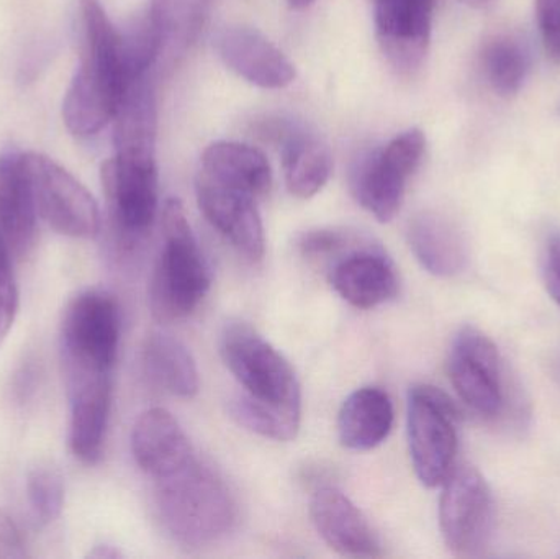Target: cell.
Wrapping results in <instances>:
<instances>
[{
	"label": "cell",
	"instance_id": "6da1fadb",
	"mask_svg": "<svg viewBox=\"0 0 560 559\" xmlns=\"http://www.w3.org/2000/svg\"><path fill=\"white\" fill-rule=\"evenodd\" d=\"M220 348L243 389L232 404L240 426L276 442L295 439L302 419V393L289 361L243 322L225 328Z\"/></svg>",
	"mask_w": 560,
	"mask_h": 559
},
{
	"label": "cell",
	"instance_id": "7a4b0ae2",
	"mask_svg": "<svg viewBox=\"0 0 560 559\" xmlns=\"http://www.w3.org/2000/svg\"><path fill=\"white\" fill-rule=\"evenodd\" d=\"M84 51L62 101V120L74 137L91 138L117 114L130 84L120 30L98 0H81Z\"/></svg>",
	"mask_w": 560,
	"mask_h": 559
},
{
	"label": "cell",
	"instance_id": "3957f363",
	"mask_svg": "<svg viewBox=\"0 0 560 559\" xmlns=\"http://www.w3.org/2000/svg\"><path fill=\"white\" fill-rule=\"evenodd\" d=\"M154 509L163 531L187 548L215 544L238 521L232 489L197 453L186 465L154 481Z\"/></svg>",
	"mask_w": 560,
	"mask_h": 559
},
{
	"label": "cell",
	"instance_id": "277c9868",
	"mask_svg": "<svg viewBox=\"0 0 560 559\" xmlns=\"http://www.w3.org/2000/svg\"><path fill=\"white\" fill-rule=\"evenodd\" d=\"M163 248L150 282L151 314L158 322L189 317L206 298L212 282L186 209L170 199L163 209Z\"/></svg>",
	"mask_w": 560,
	"mask_h": 559
},
{
	"label": "cell",
	"instance_id": "5b68a950",
	"mask_svg": "<svg viewBox=\"0 0 560 559\" xmlns=\"http://www.w3.org/2000/svg\"><path fill=\"white\" fill-rule=\"evenodd\" d=\"M427 138L418 128L397 135L384 148L362 153L351 170L355 200L378 222H390L404 202L408 179L420 167Z\"/></svg>",
	"mask_w": 560,
	"mask_h": 559
},
{
	"label": "cell",
	"instance_id": "8992f818",
	"mask_svg": "<svg viewBox=\"0 0 560 559\" xmlns=\"http://www.w3.org/2000/svg\"><path fill=\"white\" fill-rule=\"evenodd\" d=\"M120 331V307L114 295L102 289L79 292L62 315V368L114 371Z\"/></svg>",
	"mask_w": 560,
	"mask_h": 559
},
{
	"label": "cell",
	"instance_id": "52a82bcc",
	"mask_svg": "<svg viewBox=\"0 0 560 559\" xmlns=\"http://www.w3.org/2000/svg\"><path fill=\"white\" fill-rule=\"evenodd\" d=\"M456 404L433 386L420 384L408 394V443L417 478L438 488L454 468L457 452Z\"/></svg>",
	"mask_w": 560,
	"mask_h": 559
},
{
	"label": "cell",
	"instance_id": "ba28073f",
	"mask_svg": "<svg viewBox=\"0 0 560 559\" xmlns=\"http://www.w3.org/2000/svg\"><path fill=\"white\" fill-rule=\"evenodd\" d=\"M440 528L444 544L456 557L482 555L495 521V505L489 482L474 466H454L443 482Z\"/></svg>",
	"mask_w": 560,
	"mask_h": 559
},
{
	"label": "cell",
	"instance_id": "9c48e42d",
	"mask_svg": "<svg viewBox=\"0 0 560 559\" xmlns=\"http://www.w3.org/2000/svg\"><path fill=\"white\" fill-rule=\"evenodd\" d=\"M36 210L56 233L91 240L101 232V210L94 196L61 164L42 153H26Z\"/></svg>",
	"mask_w": 560,
	"mask_h": 559
},
{
	"label": "cell",
	"instance_id": "30bf717a",
	"mask_svg": "<svg viewBox=\"0 0 560 559\" xmlns=\"http://www.w3.org/2000/svg\"><path fill=\"white\" fill-rule=\"evenodd\" d=\"M506 371L492 340L476 327H464L454 338L450 377L457 396L474 412L497 419L506 407Z\"/></svg>",
	"mask_w": 560,
	"mask_h": 559
},
{
	"label": "cell",
	"instance_id": "8fae6325",
	"mask_svg": "<svg viewBox=\"0 0 560 559\" xmlns=\"http://www.w3.org/2000/svg\"><path fill=\"white\" fill-rule=\"evenodd\" d=\"M102 187L112 229L125 248L140 242L158 213L156 161L128 160L115 154L102 166Z\"/></svg>",
	"mask_w": 560,
	"mask_h": 559
},
{
	"label": "cell",
	"instance_id": "7c38bea8",
	"mask_svg": "<svg viewBox=\"0 0 560 559\" xmlns=\"http://www.w3.org/2000/svg\"><path fill=\"white\" fill-rule=\"evenodd\" d=\"M371 2L382 53L400 74H413L427 59L436 0Z\"/></svg>",
	"mask_w": 560,
	"mask_h": 559
},
{
	"label": "cell",
	"instance_id": "4fadbf2b",
	"mask_svg": "<svg viewBox=\"0 0 560 559\" xmlns=\"http://www.w3.org/2000/svg\"><path fill=\"white\" fill-rule=\"evenodd\" d=\"M197 202L210 225L252 261L265 256L266 236L256 197L223 186L200 173L196 180Z\"/></svg>",
	"mask_w": 560,
	"mask_h": 559
},
{
	"label": "cell",
	"instance_id": "5bb4252c",
	"mask_svg": "<svg viewBox=\"0 0 560 559\" xmlns=\"http://www.w3.org/2000/svg\"><path fill=\"white\" fill-rule=\"evenodd\" d=\"M259 137L279 148L287 189L299 199L316 196L328 183L332 158L328 147L312 133L283 118H268L256 127Z\"/></svg>",
	"mask_w": 560,
	"mask_h": 559
},
{
	"label": "cell",
	"instance_id": "9a60e30c",
	"mask_svg": "<svg viewBox=\"0 0 560 559\" xmlns=\"http://www.w3.org/2000/svg\"><path fill=\"white\" fill-rule=\"evenodd\" d=\"M69 399V446L85 465H95L104 453L112 407V373L65 376Z\"/></svg>",
	"mask_w": 560,
	"mask_h": 559
},
{
	"label": "cell",
	"instance_id": "2e32d148",
	"mask_svg": "<svg viewBox=\"0 0 560 559\" xmlns=\"http://www.w3.org/2000/svg\"><path fill=\"white\" fill-rule=\"evenodd\" d=\"M310 517L319 537L349 558L381 557V545L368 519L335 486H318L310 499Z\"/></svg>",
	"mask_w": 560,
	"mask_h": 559
},
{
	"label": "cell",
	"instance_id": "e0dca14e",
	"mask_svg": "<svg viewBox=\"0 0 560 559\" xmlns=\"http://www.w3.org/2000/svg\"><path fill=\"white\" fill-rule=\"evenodd\" d=\"M213 45L232 71L259 88L282 89L295 79L292 62L258 30L225 26L217 32Z\"/></svg>",
	"mask_w": 560,
	"mask_h": 559
},
{
	"label": "cell",
	"instance_id": "ac0fdd59",
	"mask_svg": "<svg viewBox=\"0 0 560 559\" xmlns=\"http://www.w3.org/2000/svg\"><path fill=\"white\" fill-rule=\"evenodd\" d=\"M35 196L26 153L16 148L0 151V235L16 258L32 252L36 238Z\"/></svg>",
	"mask_w": 560,
	"mask_h": 559
},
{
	"label": "cell",
	"instance_id": "d6986e66",
	"mask_svg": "<svg viewBox=\"0 0 560 559\" xmlns=\"http://www.w3.org/2000/svg\"><path fill=\"white\" fill-rule=\"evenodd\" d=\"M332 289L352 307L374 308L397 295V269L375 246H354L329 272Z\"/></svg>",
	"mask_w": 560,
	"mask_h": 559
},
{
	"label": "cell",
	"instance_id": "ffe728a7",
	"mask_svg": "<svg viewBox=\"0 0 560 559\" xmlns=\"http://www.w3.org/2000/svg\"><path fill=\"white\" fill-rule=\"evenodd\" d=\"M131 452L141 471L153 481L176 471L196 455L183 427L161 407L138 417L131 432Z\"/></svg>",
	"mask_w": 560,
	"mask_h": 559
},
{
	"label": "cell",
	"instance_id": "44dd1931",
	"mask_svg": "<svg viewBox=\"0 0 560 559\" xmlns=\"http://www.w3.org/2000/svg\"><path fill=\"white\" fill-rule=\"evenodd\" d=\"M112 121L117 156L156 161L158 107L150 72L128 84Z\"/></svg>",
	"mask_w": 560,
	"mask_h": 559
},
{
	"label": "cell",
	"instance_id": "7402d4cb",
	"mask_svg": "<svg viewBox=\"0 0 560 559\" xmlns=\"http://www.w3.org/2000/svg\"><path fill=\"white\" fill-rule=\"evenodd\" d=\"M407 236L411 253L430 275L454 278L466 269V240L443 213H418L408 223Z\"/></svg>",
	"mask_w": 560,
	"mask_h": 559
},
{
	"label": "cell",
	"instance_id": "603a6c76",
	"mask_svg": "<svg viewBox=\"0 0 560 559\" xmlns=\"http://www.w3.org/2000/svg\"><path fill=\"white\" fill-rule=\"evenodd\" d=\"M394 427V404L381 387L354 391L338 416L339 442L354 452H368L381 445Z\"/></svg>",
	"mask_w": 560,
	"mask_h": 559
},
{
	"label": "cell",
	"instance_id": "cb8c5ba5",
	"mask_svg": "<svg viewBox=\"0 0 560 559\" xmlns=\"http://www.w3.org/2000/svg\"><path fill=\"white\" fill-rule=\"evenodd\" d=\"M200 173L253 197L265 196L272 184L271 164L266 154L252 144L236 141L210 144L203 151Z\"/></svg>",
	"mask_w": 560,
	"mask_h": 559
},
{
	"label": "cell",
	"instance_id": "d4e9b609",
	"mask_svg": "<svg viewBox=\"0 0 560 559\" xmlns=\"http://www.w3.org/2000/svg\"><path fill=\"white\" fill-rule=\"evenodd\" d=\"M143 368L151 383L173 396L190 399L199 393V370L192 353L177 338L153 334L143 347Z\"/></svg>",
	"mask_w": 560,
	"mask_h": 559
},
{
	"label": "cell",
	"instance_id": "484cf974",
	"mask_svg": "<svg viewBox=\"0 0 560 559\" xmlns=\"http://www.w3.org/2000/svg\"><path fill=\"white\" fill-rule=\"evenodd\" d=\"M213 0H153L151 15L160 28L161 56L170 61L180 58L199 38Z\"/></svg>",
	"mask_w": 560,
	"mask_h": 559
},
{
	"label": "cell",
	"instance_id": "4316f807",
	"mask_svg": "<svg viewBox=\"0 0 560 559\" xmlns=\"http://www.w3.org/2000/svg\"><path fill=\"white\" fill-rule=\"evenodd\" d=\"M482 68L487 82L497 94L503 97L518 94L533 68L529 43L512 33L495 36L483 48Z\"/></svg>",
	"mask_w": 560,
	"mask_h": 559
},
{
	"label": "cell",
	"instance_id": "83f0119b",
	"mask_svg": "<svg viewBox=\"0 0 560 559\" xmlns=\"http://www.w3.org/2000/svg\"><path fill=\"white\" fill-rule=\"evenodd\" d=\"M26 496L36 525L46 527L58 521L65 508V479L61 471L49 463H39L30 469Z\"/></svg>",
	"mask_w": 560,
	"mask_h": 559
},
{
	"label": "cell",
	"instance_id": "f1b7e54d",
	"mask_svg": "<svg viewBox=\"0 0 560 559\" xmlns=\"http://www.w3.org/2000/svg\"><path fill=\"white\" fill-rule=\"evenodd\" d=\"M361 240L355 233L342 229H316L303 233L299 240L300 252L312 259H326L341 252H349Z\"/></svg>",
	"mask_w": 560,
	"mask_h": 559
},
{
	"label": "cell",
	"instance_id": "f546056e",
	"mask_svg": "<svg viewBox=\"0 0 560 559\" xmlns=\"http://www.w3.org/2000/svg\"><path fill=\"white\" fill-rule=\"evenodd\" d=\"M12 256L0 235V345L13 327L19 312V288L13 276Z\"/></svg>",
	"mask_w": 560,
	"mask_h": 559
},
{
	"label": "cell",
	"instance_id": "4dcf8cb0",
	"mask_svg": "<svg viewBox=\"0 0 560 559\" xmlns=\"http://www.w3.org/2000/svg\"><path fill=\"white\" fill-rule=\"evenodd\" d=\"M42 384V364L35 358L28 357L15 368L10 377L9 400L12 406L23 409L35 399Z\"/></svg>",
	"mask_w": 560,
	"mask_h": 559
},
{
	"label": "cell",
	"instance_id": "1f68e13d",
	"mask_svg": "<svg viewBox=\"0 0 560 559\" xmlns=\"http://www.w3.org/2000/svg\"><path fill=\"white\" fill-rule=\"evenodd\" d=\"M536 19L546 55L560 65V0H536Z\"/></svg>",
	"mask_w": 560,
	"mask_h": 559
},
{
	"label": "cell",
	"instance_id": "d6a6232c",
	"mask_svg": "<svg viewBox=\"0 0 560 559\" xmlns=\"http://www.w3.org/2000/svg\"><path fill=\"white\" fill-rule=\"evenodd\" d=\"M28 558L22 532L5 511H0V559Z\"/></svg>",
	"mask_w": 560,
	"mask_h": 559
},
{
	"label": "cell",
	"instance_id": "836d02e7",
	"mask_svg": "<svg viewBox=\"0 0 560 559\" xmlns=\"http://www.w3.org/2000/svg\"><path fill=\"white\" fill-rule=\"evenodd\" d=\"M542 276L549 294L560 305V235H552L546 245Z\"/></svg>",
	"mask_w": 560,
	"mask_h": 559
},
{
	"label": "cell",
	"instance_id": "e575fe53",
	"mask_svg": "<svg viewBox=\"0 0 560 559\" xmlns=\"http://www.w3.org/2000/svg\"><path fill=\"white\" fill-rule=\"evenodd\" d=\"M88 558L118 559V558H124V554H121V551L118 550L117 547H114V545L102 544V545H95V547L92 548L91 551H89Z\"/></svg>",
	"mask_w": 560,
	"mask_h": 559
},
{
	"label": "cell",
	"instance_id": "d590c367",
	"mask_svg": "<svg viewBox=\"0 0 560 559\" xmlns=\"http://www.w3.org/2000/svg\"><path fill=\"white\" fill-rule=\"evenodd\" d=\"M460 2L474 7V9H487V7L493 5L497 0H460Z\"/></svg>",
	"mask_w": 560,
	"mask_h": 559
},
{
	"label": "cell",
	"instance_id": "8d00e7d4",
	"mask_svg": "<svg viewBox=\"0 0 560 559\" xmlns=\"http://www.w3.org/2000/svg\"><path fill=\"white\" fill-rule=\"evenodd\" d=\"M287 2H289V5L292 7V9L303 10L306 9V7L312 5L315 0H287Z\"/></svg>",
	"mask_w": 560,
	"mask_h": 559
},
{
	"label": "cell",
	"instance_id": "74e56055",
	"mask_svg": "<svg viewBox=\"0 0 560 559\" xmlns=\"http://www.w3.org/2000/svg\"><path fill=\"white\" fill-rule=\"evenodd\" d=\"M552 377H555L556 383L560 386V354L556 358L555 363H552Z\"/></svg>",
	"mask_w": 560,
	"mask_h": 559
},
{
	"label": "cell",
	"instance_id": "f35d334b",
	"mask_svg": "<svg viewBox=\"0 0 560 559\" xmlns=\"http://www.w3.org/2000/svg\"><path fill=\"white\" fill-rule=\"evenodd\" d=\"M559 114H560V104H559Z\"/></svg>",
	"mask_w": 560,
	"mask_h": 559
}]
</instances>
